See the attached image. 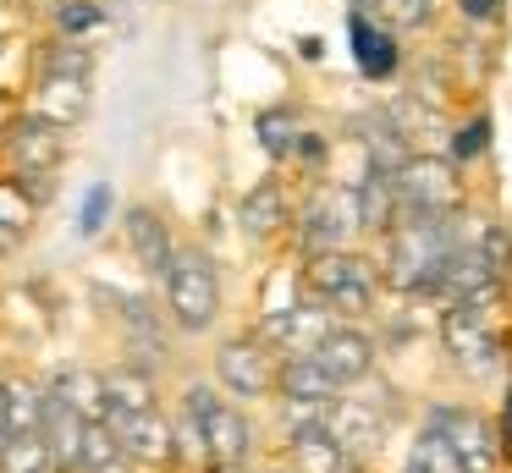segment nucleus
<instances>
[{"mask_svg":"<svg viewBox=\"0 0 512 473\" xmlns=\"http://www.w3.org/2000/svg\"><path fill=\"white\" fill-rule=\"evenodd\" d=\"M452 248H457V237L446 220L402 215L386 237V281L408 297H430V286H435V275H441Z\"/></svg>","mask_w":512,"mask_h":473,"instance_id":"f257e3e1","label":"nucleus"},{"mask_svg":"<svg viewBox=\"0 0 512 473\" xmlns=\"http://www.w3.org/2000/svg\"><path fill=\"white\" fill-rule=\"evenodd\" d=\"M182 413L199 424L204 457H215V468H243L248 446H254V429H248V418L237 413L226 396H215V385H188V396H182Z\"/></svg>","mask_w":512,"mask_h":473,"instance_id":"f03ea898","label":"nucleus"},{"mask_svg":"<svg viewBox=\"0 0 512 473\" xmlns=\"http://www.w3.org/2000/svg\"><path fill=\"white\" fill-rule=\"evenodd\" d=\"M303 286L314 292V303H320L325 314H364V308L375 303V270H369V259H358L353 248L309 259Z\"/></svg>","mask_w":512,"mask_h":473,"instance_id":"7ed1b4c3","label":"nucleus"},{"mask_svg":"<svg viewBox=\"0 0 512 473\" xmlns=\"http://www.w3.org/2000/svg\"><path fill=\"white\" fill-rule=\"evenodd\" d=\"M160 281H166V303H171V314H177L182 330H210L215 325V314H221V281H215V264L204 259L199 248L171 253Z\"/></svg>","mask_w":512,"mask_h":473,"instance_id":"20e7f679","label":"nucleus"},{"mask_svg":"<svg viewBox=\"0 0 512 473\" xmlns=\"http://www.w3.org/2000/svg\"><path fill=\"white\" fill-rule=\"evenodd\" d=\"M391 193H397V220L402 215L446 220L457 209V165L452 160H430V154H413V160L391 176Z\"/></svg>","mask_w":512,"mask_h":473,"instance_id":"39448f33","label":"nucleus"},{"mask_svg":"<svg viewBox=\"0 0 512 473\" xmlns=\"http://www.w3.org/2000/svg\"><path fill=\"white\" fill-rule=\"evenodd\" d=\"M441 347H446V358L463 374H474V380L496 374V363H501V336L485 319V308H446L441 314Z\"/></svg>","mask_w":512,"mask_h":473,"instance_id":"423d86ee","label":"nucleus"},{"mask_svg":"<svg viewBox=\"0 0 512 473\" xmlns=\"http://www.w3.org/2000/svg\"><path fill=\"white\" fill-rule=\"evenodd\" d=\"M424 429H435L446 440V451H452V462L463 473H496L501 440H496V424H485L479 413H468V407H435Z\"/></svg>","mask_w":512,"mask_h":473,"instance_id":"0eeeda50","label":"nucleus"},{"mask_svg":"<svg viewBox=\"0 0 512 473\" xmlns=\"http://www.w3.org/2000/svg\"><path fill=\"white\" fill-rule=\"evenodd\" d=\"M12 160H17V176H12V182H28L23 193L39 204V193H45L50 171L61 165V132L45 127L39 116H23V121L12 127Z\"/></svg>","mask_w":512,"mask_h":473,"instance_id":"6e6552de","label":"nucleus"},{"mask_svg":"<svg viewBox=\"0 0 512 473\" xmlns=\"http://www.w3.org/2000/svg\"><path fill=\"white\" fill-rule=\"evenodd\" d=\"M215 380H221V391L232 396H270V385H276V363H270V347L265 341H226L221 352H215Z\"/></svg>","mask_w":512,"mask_h":473,"instance_id":"1a4fd4ad","label":"nucleus"},{"mask_svg":"<svg viewBox=\"0 0 512 473\" xmlns=\"http://www.w3.org/2000/svg\"><path fill=\"white\" fill-rule=\"evenodd\" d=\"M353 231H358L353 193H320V198H309V209H303V253H309V259H320V253H342Z\"/></svg>","mask_w":512,"mask_h":473,"instance_id":"9d476101","label":"nucleus"},{"mask_svg":"<svg viewBox=\"0 0 512 473\" xmlns=\"http://www.w3.org/2000/svg\"><path fill=\"white\" fill-rule=\"evenodd\" d=\"M309 358L347 391L353 380H364V374L375 369V341H369L364 330H353V325H331V330H325V341L309 352Z\"/></svg>","mask_w":512,"mask_h":473,"instance_id":"9b49d317","label":"nucleus"},{"mask_svg":"<svg viewBox=\"0 0 512 473\" xmlns=\"http://www.w3.org/2000/svg\"><path fill=\"white\" fill-rule=\"evenodd\" d=\"M325 330H331V314H325L320 303H292L287 314L265 319L259 341H265V347H287V358H309V352L325 341Z\"/></svg>","mask_w":512,"mask_h":473,"instance_id":"f8f14e48","label":"nucleus"},{"mask_svg":"<svg viewBox=\"0 0 512 473\" xmlns=\"http://www.w3.org/2000/svg\"><path fill=\"white\" fill-rule=\"evenodd\" d=\"M116 435V451L133 462H171L177 457V440H171V424L160 413H127V418H105Z\"/></svg>","mask_w":512,"mask_h":473,"instance_id":"ddd939ff","label":"nucleus"},{"mask_svg":"<svg viewBox=\"0 0 512 473\" xmlns=\"http://www.w3.org/2000/svg\"><path fill=\"white\" fill-rule=\"evenodd\" d=\"M347 44H353V61H358V72H364L369 83H386V77L402 66V50H397V39H391V28H380V22L364 17V11L347 17Z\"/></svg>","mask_w":512,"mask_h":473,"instance_id":"4468645a","label":"nucleus"},{"mask_svg":"<svg viewBox=\"0 0 512 473\" xmlns=\"http://www.w3.org/2000/svg\"><path fill=\"white\" fill-rule=\"evenodd\" d=\"M28 116H39L56 132L78 127V121L89 116V83H78V77H39V94H34V110H28Z\"/></svg>","mask_w":512,"mask_h":473,"instance_id":"2eb2a0df","label":"nucleus"},{"mask_svg":"<svg viewBox=\"0 0 512 473\" xmlns=\"http://www.w3.org/2000/svg\"><path fill=\"white\" fill-rule=\"evenodd\" d=\"M127 242H133V259L144 264V270H155V275H166V264H171V231H166V220L155 215L149 204H138V209H127Z\"/></svg>","mask_w":512,"mask_h":473,"instance_id":"dca6fc26","label":"nucleus"},{"mask_svg":"<svg viewBox=\"0 0 512 473\" xmlns=\"http://www.w3.org/2000/svg\"><path fill=\"white\" fill-rule=\"evenodd\" d=\"M325 435L342 446V457H353V451H375L380 446V413H369V407H358V402H331Z\"/></svg>","mask_w":512,"mask_h":473,"instance_id":"f3484780","label":"nucleus"},{"mask_svg":"<svg viewBox=\"0 0 512 473\" xmlns=\"http://www.w3.org/2000/svg\"><path fill=\"white\" fill-rule=\"evenodd\" d=\"M276 385H281V402H342V385L314 358H287L276 369Z\"/></svg>","mask_w":512,"mask_h":473,"instance_id":"a211bd4d","label":"nucleus"},{"mask_svg":"<svg viewBox=\"0 0 512 473\" xmlns=\"http://www.w3.org/2000/svg\"><path fill=\"white\" fill-rule=\"evenodd\" d=\"M50 391H56L61 402L83 418V424H105V418H111V402H105V374H94V369H67Z\"/></svg>","mask_w":512,"mask_h":473,"instance_id":"6ab92c4d","label":"nucleus"},{"mask_svg":"<svg viewBox=\"0 0 512 473\" xmlns=\"http://www.w3.org/2000/svg\"><path fill=\"white\" fill-rule=\"evenodd\" d=\"M358 138H364V149H369V171H375V176H397L402 165L413 160L402 127H397V121H386V116L364 121V127H358Z\"/></svg>","mask_w":512,"mask_h":473,"instance_id":"aec40b11","label":"nucleus"},{"mask_svg":"<svg viewBox=\"0 0 512 473\" xmlns=\"http://www.w3.org/2000/svg\"><path fill=\"white\" fill-rule=\"evenodd\" d=\"M237 220H243L248 237H276V231L287 226V193H281V182H259L254 193L243 198Z\"/></svg>","mask_w":512,"mask_h":473,"instance_id":"412c9836","label":"nucleus"},{"mask_svg":"<svg viewBox=\"0 0 512 473\" xmlns=\"http://www.w3.org/2000/svg\"><path fill=\"white\" fill-rule=\"evenodd\" d=\"M105 402H111V418L155 413V380L144 369H111L105 374Z\"/></svg>","mask_w":512,"mask_h":473,"instance_id":"4be33fe9","label":"nucleus"},{"mask_svg":"<svg viewBox=\"0 0 512 473\" xmlns=\"http://www.w3.org/2000/svg\"><path fill=\"white\" fill-rule=\"evenodd\" d=\"M45 418V391L34 380H6V440H34Z\"/></svg>","mask_w":512,"mask_h":473,"instance_id":"5701e85b","label":"nucleus"},{"mask_svg":"<svg viewBox=\"0 0 512 473\" xmlns=\"http://www.w3.org/2000/svg\"><path fill=\"white\" fill-rule=\"evenodd\" d=\"M353 209H358V226H375V231H391L397 226V193H391V176H364V187L353 193Z\"/></svg>","mask_w":512,"mask_h":473,"instance_id":"b1692460","label":"nucleus"},{"mask_svg":"<svg viewBox=\"0 0 512 473\" xmlns=\"http://www.w3.org/2000/svg\"><path fill=\"white\" fill-rule=\"evenodd\" d=\"M292 473H347V457L331 435H303L292 440Z\"/></svg>","mask_w":512,"mask_h":473,"instance_id":"393cba45","label":"nucleus"},{"mask_svg":"<svg viewBox=\"0 0 512 473\" xmlns=\"http://www.w3.org/2000/svg\"><path fill=\"white\" fill-rule=\"evenodd\" d=\"M89 50L72 39H56L45 44V55H39V77H78V83H89Z\"/></svg>","mask_w":512,"mask_h":473,"instance_id":"a878e982","label":"nucleus"},{"mask_svg":"<svg viewBox=\"0 0 512 473\" xmlns=\"http://www.w3.org/2000/svg\"><path fill=\"white\" fill-rule=\"evenodd\" d=\"M116 435H111V424H83V446H78V473H105V468H116Z\"/></svg>","mask_w":512,"mask_h":473,"instance_id":"bb28decb","label":"nucleus"},{"mask_svg":"<svg viewBox=\"0 0 512 473\" xmlns=\"http://www.w3.org/2000/svg\"><path fill=\"white\" fill-rule=\"evenodd\" d=\"M298 138H303V127H298V116H292V110H265V116H259V143H265L276 160H292Z\"/></svg>","mask_w":512,"mask_h":473,"instance_id":"cd10ccee","label":"nucleus"},{"mask_svg":"<svg viewBox=\"0 0 512 473\" xmlns=\"http://www.w3.org/2000/svg\"><path fill=\"white\" fill-rule=\"evenodd\" d=\"M402 473H463L452 462V451H446V440L435 435V429H424L419 440H413V451H408V468Z\"/></svg>","mask_w":512,"mask_h":473,"instance_id":"c85d7f7f","label":"nucleus"},{"mask_svg":"<svg viewBox=\"0 0 512 473\" xmlns=\"http://www.w3.org/2000/svg\"><path fill=\"white\" fill-rule=\"evenodd\" d=\"M0 473H50L45 440H0Z\"/></svg>","mask_w":512,"mask_h":473,"instance_id":"c756f323","label":"nucleus"},{"mask_svg":"<svg viewBox=\"0 0 512 473\" xmlns=\"http://www.w3.org/2000/svg\"><path fill=\"white\" fill-rule=\"evenodd\" d=\"M325 418H331V402H281V424H287V440L325 435Z\"/></svg>","mask_w":512,"mask_h":473,"instance_id":"7c9ffc66","label":"nucleus"},{"mask_svg":"<svg viewBox=\"0 0 512 473\" xmlns=\"http://www.w3.org/2000/svg\"><path fill=\"white\" fill-rule=\"evenodd\" d=\"M380 17V28H424L435 11V0H369Z\"/></svg>","mask_w":512,"mask_h":473,"instance_id":"2f4dec72","label":"nucleus"},{"mask_svg":"<svg viewBox=\"0 0 512 473\" xmlns=\"http://www.w3.org/2000/svg\"><path fill=\"white\" fill-rule=\"evenodd\" d=\"M111 209H116V193L105 182H94L89 193H83V204H78V231L83 237H100V231L111 226Z\"/></svg>","mask_w":512,"mask_h":473,"instance_id":"473e14b6","label":"nucleus"},{"mask_svg":"<svg viewBox=\"0 0 512 473\" xmlns=\"http://www.w3.org/2000/svg\"><path fill=\"white\" fill-rule=\"evenodd\" d=\"M105 28V6L100 0H61V39L78 44L83 33Z\"/></svg>","mask_w":512,"mask_h":473,"instance_id":"72a5a7b5","label":"nucleus"},{"mask_svg":"<svg viewBox=\"0 0 512 473\" xmlns=\"http://www.w3.org/2000/svg\"><path fill=\"white\" fill-rule=\"evenodd\" d=\"M28 220H34V198L23 193V182H0V231H17L23 237Z\"/></svg>","mask_w":512,"mask_h":473,"instance_id":"f704fd0d","label":"nucleus"},{"mask_svg":"<svg viewBox=\"0 0 512 473\" xmlns=\"http://www.w3.org/2000/svg\"><path fill=\"white\" fill-rule=\"evenodd\" d=\"M474 248L485 253L490 275H496V281H507V275H512V237H507V231H501V226H485Z\"/></svg>","mask_w":512,"mask_h":473,"instance_id":"c9c22d12","label":"nucleus"},{"mask_svg":"<svg viewBox=\"0 0 512 473\" xmlns=\"http://www.w3.org/2000/svg\"><path fill=\"white\" fill-rule=\"evenodd\" d=\"M485 149H490V121L485 116L463 121V132L452 138V160H474V154H485Z\"/></svg>","mask_w":512,"mask_h":473,"instance_id":"e433bc0d","label":"nucleus"},{"mask_svg":"<svg viewBox=\"0 0 512 473\" xmlns=\"http://www.w3.org/2000/svg\"><path fill=\"white\" fill-rule=\"evenodd\" d=\"M463 17L490 22V17H501V0H463Z\"/></svg>","mask_w":512,"mask_h":473,"instance_id":"4c0bfd02","label":"nucleus"},{"mask_svg":"<svg viewBox=\"0 0 512 473\" xmlns=\"http://www.w3.org/2000/svg\"><path fill=\"white\" fill-rule=\"evenodd\" d=\"M496 440H501V451H512V396H507V429H501Z\"/></svg>","mask_w":512,"mask_h":473,"instance_id":"58836bf2","label":"nucleus"},{"mask_svg":"<svg viewBox=\"0 0 512 473\" xmlns=\"http://www.w3.org/2000/svg\"><path fill=\"white\" fill-rule=\"evenodd\" d=\"M17 248V231H0V253H12Z\"/></svg>","mask_w":512,"mask_h":473,"instance_id":"ea45409f","label":"nucleus"},{"mask_svg":"<svg viewBox=\"0 0 512 473\" xmlns=\"http://www.w3.org/2000/svg\"><path fill=\"white\" fill-rule=\"evenodd\" d=\"M0 440H6V385H0Z\"/></svg>","mask_w":512,"mask_h":473,"instance_id":"a19ab883","label":"nucleus"},{"mask_svg":"<svg viewBox=\"0 0 512 473\" xmlns=\"http://www.w3.org/2000/svg\"><path fill=\"white\" fill-rule=\"evenodd\" d=\"M215 473H243V468H215Z\"/></svg>","mask_w":512,"mask_h":473,"instance_id":"79ce46f5","label":"nucleus"}]
</instances>
